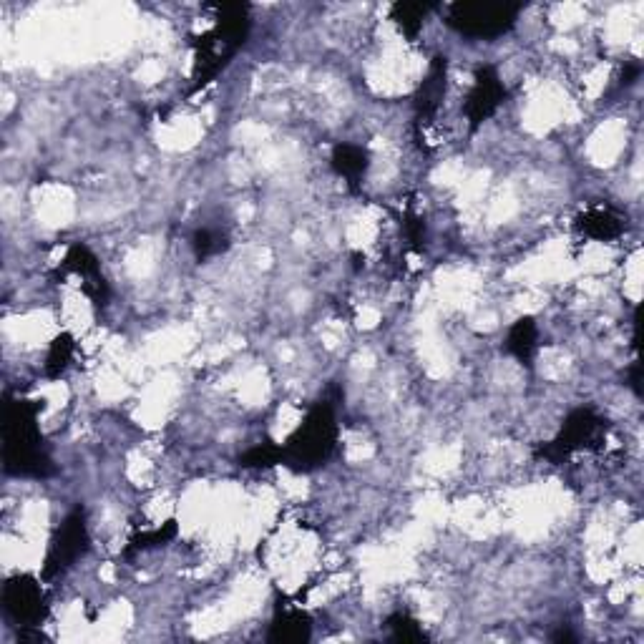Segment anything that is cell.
Here are the masks:
<instances>
[{"instance_id":"1","label":"cell","mask_w":644,"mask_h":644,"mask_svg":"<svg viewBox=\"0 0 644 644\" xmlns=\"http://www.w3.org/2000/svg\"><path fill=\"white\" fill-rule=\"evenodd\" d=\"M38 411L33 400H8L6 423H3V463L13 476L46 478L53 473V463L43 451L38 431Z\"/></svg>"},{"instance_id":"2","label":"cell","mask_w":644,"mask_h":644,"mask_svg":"<svg viewBox=\"0 0 644 644\" xmlns=\"http://www.w3.org/2000/svg\"><path fill=\"white\" fill-rule=\"evenodd\" d=\"M212 31L204 33L197 43L194 61V89L209 84L229 63V58L245 46L250 33V11L247 6H217Z\"/></svg>"},{"instance_id":"3","label":"cell","mask_w":644,"mask_h":644,"mask_svg":"<svg viewBox=\"0 0 644 644\" xmlns=\"http://www.w3.org/2000/svg\"><path fill=\"white\" fill-rule=\"evenodd\" d=\"M338 441V421L330 403H317L307 413L305 423L292 433L287 446H282V461L290 466L310 471L330 458Z\"/></svg>"},{"instance_id":"4","label":"cell","mask_w":644,"mask_h":644,"mask_svg":"<svg viewBox=\"0 0 644 644\" xmlns=\"http://www.w3.org/2000/svg\"><path fill=\"white\" fill-rule=\"evenodd\" d=\"M519 3H456L448 11V26L471 38H496L511 31L519 18Z\"/></svg>"},{"instance_id":"5","label":"cell","mask_w":644,"mask_h":644,"mask_svg":"<svg viewBox=\"0 0 644 644\" xmlns=\"http://www.w3.org/2000/svg\"><path fill=\"white\" fill-rule=\"evenodd\" d=\"M89 549V529H86L84 511L76 509L66 516L61 529L53 536L51 546L46 554V567H43V577L53 579L58 574H66L68 569L76 564L81 556Z\"/></svg>"},{"instance_id":"6","label":"cell","mask_w":644,"mask_h":644,"mask_svg":"<svg viewBox=\"0 0 644 644\" xmlns=\"http://www.w3.org/2000/svg\"><path fill=\"white\" fill-rule=\"evenodd\" d=\"M3 609L11 619L23 627H33L46 614V599H43L41 584L33 577H13L3 587Z\"/></svg>"},{"instance_id":"7","label":"cell","mask_w":644,"mask_h":644,"mask_svg":"<svg viewBox=\"0 0 644 644\" xmlns=\"http://www.w3.org/2000/svg\"><path fill=\"white\" fill-rule=\"evenodd\" d=\"M506 91L501 84L499 73L494 68H481L473 81V89L466 99V119L471 121V129L481 126L489 116L496 114V109L504 101Z\"/></svg>"},{"instance_id":"8","label":"cell","mask_w":644,"mask_h":644,"mask_svg":"<svg viewBox=\"0 0 644 644\" xmlns=\"http://www.w3.org/2000/svg\"><path fill=\"white\" fill-rule=\"evenodd\" d=\"M599 428H602V421H599L592 411L572 413V416L567 418V423H564V428H561L559 436L551 441V446L546 448L544 453L549 458H554V461H559V458L569 456L572 451L584 448L589 441H594Z\"/></svg>"},{"instance_id":"9","label":"cell","mask_w":644,"mask_h":644,"mask_svg":"<svg viewBox=\"0 0 644 644\" xmlns=\"http://www.w3.org/2000/svg\"><path fill=\"white\" fill-rule=\"evenodd\" d=\"M66 267L71 272H76V275L84 280L86 295H89L96 305H104L109 290H106V280H104V275H101V267H99V262H96V257L91 255L86 247L76 245V247H71V252H68Z\"/></svg>"},{"instance_id":"10","label":"cell","mask_w":644,"mask_h":644,"mask_svg":"<svg viewBox=\"0 0 644 644\" xmlns=\"http://www.w3.org/2000/svg\"><path fill=\"white\" fill-rule=\"evenodd\" d=\"M443 94H446V58H436L428 71L426 81H423L421 91H418V116H433L441 106Z\"/></svg>"},{"instance_id":"11","label":"cell","mask_w":644,"mask_h":644,"mask_svg":"<svg viewBox=\"0 0 644 644\" xmlns=\"http://www.w3.org/2000/svg\"><path fill=\"white\" fill-rule=\"evenodd\" d=\"M333 167L350 184H358L368 172V151L355 144H338L333 151Z\"/></svg>"},{"instance_id":"12","label":"cell","mask_w":644,"mask_h":644,"mask_svg":"<svg viewBox=\"0 0 644 644\" xmlns=\"http://www.w3.org/2000/svg\"><path fill=\"white\" fill-rule=\"evenodd\" d=\"M536 340H539V330H536L534 320L524 317L509 330V340H506V350L521 363H529L536 353Z\"/></svg>"},{"instance_id":"13","label":"cell","mask_w":644,"mask_h":644,"mask_svg":"<svg viewBox=\"0 0 644 644\" xmlns=\"http://www.w3.org/2000/svg\"><path fill=\"white\" fill-rule=\"evenodd\" d=\"M579 229H582L587 237L592 239H614L622 234V222L619 217H614L607 209H594V212L584 214L582 222H579Z\"/></svg>"},{"instance_id":"14","label":"cell","mask_w":644,"mask_h":644,"mask_svg":"<svg viewBox=\"0 0 644 644\" xmlns=\"http://www.w3.org/2000/svg\"><path fill=\"white\" fill-rule=\"evenodd\" d=\"M307 634H310V624H307L305 614L287 612L275 622L272 639H280V642H302V639H307Z\"/></svg>"},{"instance_id":"15","label":"cell","mask_w":644,"mask_h":644,"mask_svg":"<svg viewBox=\"0 0 644 644\" xmlns=\"http://www.w3.org/2000/svg\"><path fill=\"white\" fill-rule=\"evenodd\" d=\"M71 358H73V340L68 338V335H61V338L53 340L51 350H48L46 373L51 375V378H58V375L68 368Z\"/></svg>"},{"instance_id":"16","label":"cell","mask_w":644,"mask_h":644,"mask_svg":"<svg viewBox=\"0 0 644 644\" xmlns=\"http://www.w3.org/2000/svg\"><path fill=\"white\" fill-rule=\"evenodd\" d=\"M428 6L423 3H398L393 8V18L400 23V28L408 33V36H416L423 26V18H426Z\"/></svg>"},{"instance_id":"17","label":"cell","mask_w":644,"mask_h":644,"mask_svg":"<svg viewBox=\"0 0 644 644\" xmlns=\"http://www.w3.org/2000/svg\"><path fill=\"white\" fill-rule=\"evenodd\" d=\"M275 463H282V448L270 443L255 446L242 456V466H275Z\"/></svg>"},{"instance_id":"18","label":"cell","mask_w":644,"mask_h":644,"mask_svg":"<svg viewBox=\"0 0 644 644\" xmlns=\"http://www.w3.org/2000/svg\"><path fill=\"white\" fill-rule=\"evenodd\" d=\"M194 247H197L199 257L219 255V252L227 247V237L219 234L217 229H202V232L197 234V239H194Z\"/></svg>"}]
</instances>
